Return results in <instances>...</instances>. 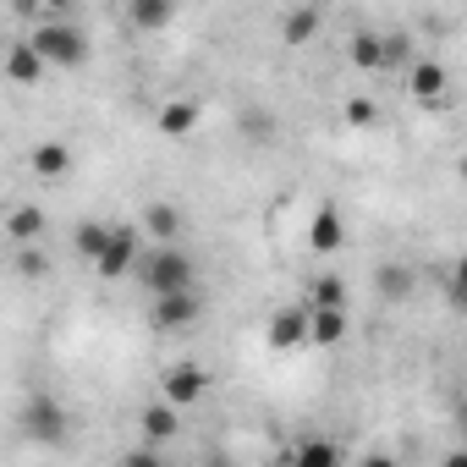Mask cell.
Here are the masks:
<instances>
[{"instance_id":"6da1fadb","label":"cell","mask_w":467,"mask_h":467,"mask_svg":"<svg viewBox=\"0 0 467 467\" xmlns=\"http://www.w3.org/2000/svg\"><path fill=\"white\" fill-rule=\"evenodd\" d=\"M28 50H34L45 67H83V61H88V39H83V28H72V23H45V28H34V34H28Z\"/></svg>"},{"instance_id":"7a4b0ae2","label":"cell","mask_w":467,"mask_h":467,"mask_svg":"<svg viewBox=\"0 0 467 467\" xmlns=\"http://www.w3.org/2000/svg\"><path fill=\"white\" fill-rule=\"evenodd\" d=\"M23 434L34 440V445H67L72 440V412L56 401V396H28V407H23Z\"/></svg>"},{"instance_id":"3957f363","label":"cell","mask_w":467,"mask_h":467,"mask_svg":"<svg viewBox=\"0 0 467 467\" xmlns=\"http://www.w3.org/2000/svg\"><path fill=\"white\" fill-rule=\"evenodd\" d=\"M143 286L154 297H171V292H192V259L182 248H154L143 259Z\"/></svg>"},{"instance_id":"277c9868","label":"cell","mask_w":467,"mask_h":467,"mask_svg":"<svg viewBox=\"0 0 467 467\" xmlns=\"http://www.w3.org/2000/svg\"><path fill=\"white\" fill-rule=\"evenodd\" d=\"M401 56H407V39H401V34H368V28H363V34L352 39V61H358L363 72H385V67H396Z\"/></svg>"},{"instance_id":"5b68a950","label":"cell","mask_w":467,"mask_h":467,"mask_svg":"<svg viewBox=\"0 0 467 467\" xmlns=\"http://www.w3.org/2000/svg\"><path fill=\"white\" fill-rule=\"evenodd\" d=\"M203 390H209V374H203L198 363H176V368L160 379L165 407H192V401H203Z\"/></svg>"},{"instance_id":"8992f818","label":"cell","mask_w":467,"mask_h":467,"mask_svg":"<svg viewBox=\"0 0 467 467\" xmlns=\"http://www.w3.org/2000/svg\"><path fill=\"white\" fill-rule=\"evenodd\" d=\"M138 265V231H127V225H110V243H105V254L94 259V270L105 275V281H116V275H127Z\"/></svg>"},{"instance_id":"52a82bcc","label":"cell","mask_w":467,"mask_h":467,"mask_svg":"<svg viewBox=\"0 0 467 467\" xmlns=\"http://www.w3.org/2000/svg\"><path fill=\"white\" fill-rule=\"evenodd\" d=\"M203 314V303H198V292H171V297H154V330H187L192 319Z\"/></svg>"},{"instance_id":"ba28073f","label":"cell","mask_w":467,"mask_h":467,"mask_svg":"<svg viewBox=\"0 0 467 467\" xmlns=\"http://www.w3.org/2000/svg\"><path fill=\"white\" fill-rule=\"evenodd\" d=\"M270 352H297V347H308V308H281L275 319H270Z\"/></svg>"},{"instance_id":"9c48e42d","label":"cell","mask_w":467,"mask_h":467,"mask_svg":"<svg viewBox=\"0 0 467 467\" xmlns=\"http://www.w3.org/2000/svg\"><path fill=\"white\" fill-rule=\"evenodd\" d=\"M138 434H143V445H149V451H160L165 440H176V434H182V418H176V407H165V401H149V407H143V418H138Z\"/></svg>"},{"instance_id":"30bf717a","label":"cell","mask_w":467,"mask_h":467,"mask_svg":"<svg viewBox=\"0 0 467 467\" xmlns=\"http://www.w3.org/2000/svg\"><path fill=\"white\" fill-rule=\"evenodd\" d=\"M341 243H347V225H341L336 203H325V209L314 214V225H308V248H314V254H336Z\"/></svg>"},{"instance_id":"8fae6325","label":"cell","mask_w":467,"mask_h":467,"mask_svg":"<svg viewBox=\"0 0 467 467\" xmlns=\"http://www.w3.org/2000/svg\"><path fill=\"white\" fill-rule=\"evenodd\" d=\"M286 467H341V445H336L330 434H308V440L286 456Z\"/></svg>"},{"instance_id":"7c38bea8","label":"cell","mask_w":467,"mask_h":467,"mask_svg":"<svg viewBox=\"0 0 467 467\" xmlns=\"http://www.w3.org/2000/svg\"><path fill=\"white\" fill-rule=\"evenodd\" d=\"M28 165H34V176L56 182V176H67V171H72V149H67V143H39V149L28 154Z\"/></svg>"},{"instance_id":"4fadbf2b","label":"cell","mask_w":467,"mask_h":467,"mask_svg":"<svg viewBox=\"0 0 467 467\" xmlns=\"http://www.w3.org/2000/svg\"><path fill=\"white\" fill-rule=\"evenodd\" d=\"M347 336V314H336V308H308V341L314 347H336Z\"/></svg>"},{"instance_id":"5bb4252c","label":"cell","mask_w":467,"mask_h":467,"mask_svg":"<svg viewBox=\"0 0 467 467\" xmlns=\"http://www.w3.org/2000/svg\"><path fill=\"white\" fill-rule=\"evenodd\" d=\"M6 78H12V83H28V88H34V83L45 78V61H39V56L28 50V39L6 50Z\"/></svg>"},{"instance_id":"9a60e30c","label":"cell","mask_w":467,"mask_h":467,"mask_svg":"<svg viewBox=\"0 0 467 467\" xmlns=\"http://www.w3.org/2000/svg\"><path fill=\"white\" fill-rule=\"evenodd\" d=\"M198 127V105L192 99H171V105H160V132L165 138H187Z\"/></svg>"},{"instance_id":"2e32d148","label":"cell","mask_w":467,"mask_h":467,"mask_svg":"<svg viewBox=\"0 0 467 467\" xmlns=\"http://www.w3.org/2000/svg\"><path fill=\"white\" fill-rule=\"evenodd\" d=\"M127 17H132V28L154 34V28H165V23L176 17V6H171V0H132V6H127Z\"/></svg>"},{"instance_id":"e0dca14e","label":"cell","mask_w":467,"mask_h":467,"mask_svg":"<svg viewBox=\"0 0 467 467\" xmlns=\"http://www.w3.org/2000/svg\"><path fill=\"white\" fill-rule=\"evenodd\" d=\"M374 292H379L385 303H401V297L412 292V270H407V265H379V270H374Z\"/></svg>"},{"instance_id":"ac0fdd59","label":"cell","mask_w":467,"mask_h":467,"mask_svg":"<svg viewBox=\"0 0 467 467\" xmlns=\"http://www.w3.org/2000/svg\"><path fill=\"white\" fill-rule=\"evenodd\" d=\"M407 83H412L418 99H440V94H445V67H440V61H418Z\"/></svg>"},{"instance_id":"d6986e66","label":"cell","mask_w":467,"mask_h":467,"mask_svg":"<svg viewBox=\"0 0 467 467\" xmlns=\"http://www.w3.org/2000/svg\"><path fill=\"white\" fill-rule=\"evenodd\" d=\"M143 225H149L154 243H171L176 231H182V214H176L171 203H149V209H143Z\"/></svg>"},{"instance_id":"ffe728a7","label":"cell","mask_w":467,"mask_h":467,"mask_svg":"<svg viewBox=\"0 0 467 467\" xmlns=\"http://www.w3.org/2000/svg\"><path fill=\"white\" fill-rule=\"evenodd\" d=\"M6 231H12V237L28 248V243L39 237V231H45V209H34V203H17V209H12V220H6Z\"/></svg>"},{"instance_id":"44dd1931","label":"cell","mask_w":467,"mask_h":467,"mask_svg":"<svg viewBox=\"0 0 467 467\" xmlns=\"http://www.w3.org/2000/svg\"><path fill=\"white\" fill-rule=\"evenodd\" d=\"M308 308H336V314H347V281H341V275H319Z\"/></svg>"},{"instance_id":"7402d4cb","label":"cell","mask_w":467,"mask_h":467,"mask_svg":"<svg viewBox=\"0 0 467 467\" xmlns=\"http://www.w3.org/2000/svg\"><path fill=\"white\" fill-rule=\"evenodd\" d=\"M105 243H110V225H99V220H83V225H78V254H83L88 265L105 254Z\"/></svg>"},{"instance_id":"603a6c76","label":"cell","mask_w":467,"mask_h":467,"mask_svg":"<svg viewBox=\"0 0 467 467\" xmlns=\"http://www.w3.org/2000/svg\"><path fill=\"white\" fill-rule=\"evenodd\" d=\"M314 34H319V12H314V6H303V12L286 17V39H292V45H303V39H314Z\"/></svg>"},{"instance_id":"cb8c5ba5","label":"cell","mask_w":467,"mask_h":467,"mask_svg":"<svg viewBox=\"0 0 467 467\" xmlns=\"http://www.w3.org/2000/svg\"><path fill=\"white\" fill-rule=\"evenodd\" d=\"M50 270V259L39 254V248H17V275H28V281H39Z\"/></svg>"},{"instance_id":"d4e9b609","label":"cell","mask_w":467,"mask_h":467,"mask_svg":"<svg viewBox=\"0 0 467 467\" xmlns=\"http://www.w3.org/2000/svg\"><path fill=\"white\" fill-rule=\"evenodd\" d=\"M121 467H165V456H160V451H149V445H138V451H127V456H121Z\"/></svg>"},{"instance_id":"484cf974","label":"cell","mask_w":467,"mask_h":467,"mask_svg":"<svg viewBox=\"0 0 467 467\" xmlns=\"http://www.w3.org/2000/svg\"><path fill=\"white\" fill-rule=\"evenodd\" d=\"M347 121H352V127H368V121H374V99H352V105H347Z\"/></svg>"},{"instance_id":"4316f807","label":"cell","mask_w":467,"mask_h":467,"mask_svg":"<svg viewBox=\"0 0 467 467\" xmlns=\"http://www.w3.org/2000/svg\"><path fill=\"white\" fill-rule=\"evenodd\" d=\"M243 127H248V132H254V138H259V143H265V138H270V116H259V110H254V116H243Z\"/></svg>"},{"instance_id":"83f0119b","label":"cell","mask_w":467,"mask_h":467,"mask_svg":"<svg viewBox=\"0 0 467 467\" xmlns=\"http://www.w3.org/2000/svg\"><path fill=\"white\" fill-rule=\"evenodd\" d=\"M363 467H396V456H379L374 451V456H363Z\"/></svg>"},{"instance_id":"f1b7e54d","label":"cell","mask_w":467,"mask_h":467,"mask_svg":"<svg viewBox=\"0 0 467 467\" xmlns=\"http://www.w3.org/2000/svg\"><path fill=\"white\" fill-rule=\"evenodd\" d=\"M445 467H467V456H462V451H451V456H445Z\"/></svg>"},{"instance_id":"f546056e","label":"cell","mask_w":467,"mask_h":467,"mask_svg":"<svg viewBox=\"0 0 467 467\" xmlns=\"http://www.w3.org/2000/svg\"><path fill=\"white\" fill-rule=\"evenodd\" d=\"M203 467H231V462H203Z\"/></svg>"}]
</instances>
